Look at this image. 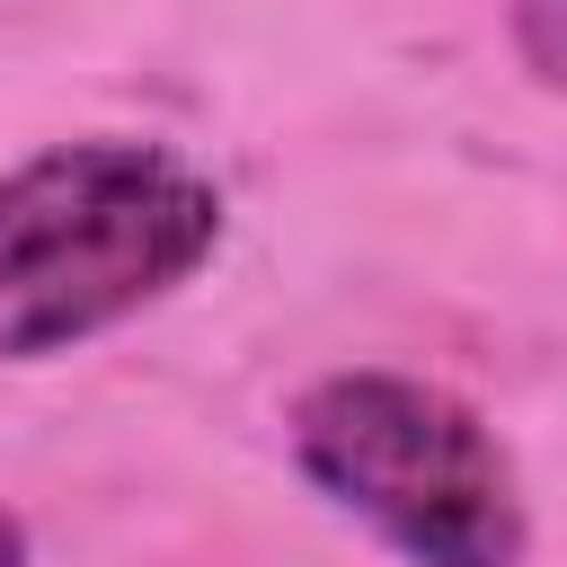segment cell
<instances>
[{
    "instance_id": "obj_1",
    "label": "cell",
    "mask_w": 567,
    "mask_h": 567,
    "mask_svg": "<svg viewBox=\"0 0 567 567\" xmlns=\"http://www.w3.org/2000/svg\"><path fill=\"white\" fill-rule=\"evenodd\" d=\"M221 239V195L159 142H53L0 177V363H44L168 284Z\"/></svg>"
},
{
    "instance_id": "obj_2",
    "label": "cell",
    "mask_w": 567,
    "mask_h": 567,
    "mask_svg": "<svg viewBox=\"0 0 567 567\" xmlns=\"http://www.w3.org/2000/svg\"><path fill=\"white\" fill-rule=\"evenodd\" d=\"M292 461L372 523L408 567H523V496L505 443L434 381L328 372L292 408Z\"/></svg>"
},
{
    "instance_id": "obj_3",
    "label": "cell",
    "mask_w": 567,
    "mask_h": 567,
    "mask_svg": "<svg viewBox=\"0 0 567 567\" xmlns=\"http://www.w3.org/2000/svg\"><path fill=\"white\" fill-rule=\"evenodd\" d=\"M514 53L532 62V80L567 89V0H514Z\"/></svg>"
},
{
    "instance_id": "obj_4",
    "label": "cell",
    "mask_w": 567,
    "mask_h": 567,
    "mask_svg": "<svg viewBox=\"0 0 567 567\" xmlns=\"http://www.w3.org/2000/svg\"><path fill=\"white\" fill-rule=\"evenodd\" d=\"M0 567H27V532H18V514H0Z\"/></svg>"
}]
</instances>
